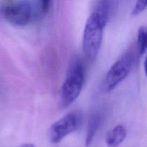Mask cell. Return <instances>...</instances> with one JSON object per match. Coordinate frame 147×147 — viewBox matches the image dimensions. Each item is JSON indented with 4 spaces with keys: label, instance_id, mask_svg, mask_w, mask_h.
<instances>
[{
    "label": "cell",
    "instance_id": "cell-1",
    "mask_svg": "<svg viewBox=\"0 0 147 147\" xmlns=\"http://www.w3.org/2000/svg\"><path fill=\"white\" fill-rule=\"evenodd\" d=\"M50 7L49 1H11L0 7L3 19L18 27H24L43 18Z\"/></svg>",
    "mask_w": 147,
    "mask_h": 147
},
{
    "label": "cell",
    "instance_id": "cell-2",
    "mask_svg": "<svg viewBox=\"0 0 147 147\" xmlns=\"http://www.w3.org/2000/svg\"><path fill=\"white\" fill-rule=\"evenodd\" d=\"M85 80V67L80 58L73 60L60 90L63 107H67L79 97Z\"/></svg>",
    "mask_w": 147,
    "mask_h": 147
},
{
    "label": "cell",
    "instance_id": "cell-3",
    "mask_svg": "<svg viewBox=\"0 0 147 147\" xmlns=\"http://www.w3.org/2000/svg\"><path fill=\"white\" fill-rule=\"evenodd\" d=\"M96 13L93 12L86 21L83 34V51L90 60L97 57L101 46L104 28L106 25Z\"/></svg>",
    "mask_w": 147,
    "mask_h": 147
},
{
    "label": "cell",
    "instance_id": "cell-4",
    "mask_svg": "<svg viewBox=\"0 0 147 147\" xmlns=\"http://www.w3.org/2000/svg\"><path fill=\"white\" fill-rule=\"evenodd\" d=\"M134 62L132 53H126L111 65L103 80V89L106 92L114 90L130 73Z\"/></svg>",
    "mask_w": 147,
    "mask_h": 147
},
{
    "label": "cell",
    "instance_id": "cell-5",
    "mask_svg": "<svg viewBox=\"0 0 147 147\" xmlns=\"http://www.w3.org/2000/svg\"><path fill=\"white\" fill-rule=\"evenodd\" d=\"M80 116L76 112H70L51 125L49 138L52 143L58 144L78 128Z\"/></svg>",
    "mask_w": 147,
    "mask_h": 147
},
{
    "label": "cell",
    "instance_id": "cell-6",
    "mask_svg": "<svg viewBox=\"0 0 147 147\" xmlns=\"http://www.w3.org/2000/svg\"><path fill=\"white\" fill-rule=\"evenodd\" d=\"M127 136V130L123 124H119L112 128L106 134L105 141L109 147L120 146Z\"/></svg>",
    "mask_w": 147,
    "mask_h": 147
},
{
    "label": "cell",
    "instance_id": "cell-7",
    "mask_svg": "<svg viewBox=\"0 0 147 147\" xmlns=\"http://www.w3.org/2000/svg\"><path fill=\"white\" fill-rule=\"evenodd\" d=\"M101 120V115L98 112H94L90 116L88 121V123L87 131H86V146H90L91 144L93 143L95 136H96V134H97L98 131L100 126Z\"/></svg>",
    "mask_w": 147,
    "mask_h": 147
},
{
    "label": "cell",
    "instance_id": "cell-8",
    "mask_svg": "<svg viewBox=\"0 0 147 147\" xmlns=\"http://www.w3.org/2000/svg\"><path fill=\"white\" fill-rule=\"evenodd\" d=\"M114 4V1H100L96 4L93 12L96 13L104 22L107 24L113 10Z\"/></svg>",
    "mask_w": 147,
    "mask_h": 147
},
{
    "label": "cell",
    "instance_id": "cell-9",
    "mask_svg": "<svg viewBox=\"0 0 147 147\" xmlns=\"http://www.w3.org/2000/svg\"><path fill=\"white\" fill-rule=\"evenodd\" d=\"M146 41H147V33L146 30L144 27H141L138 30L137 35V46L139 54H144L146 50Z\"/></svg>",
    "mask_w": 147,
    "mask_h": 147
},
{
    "label": "cell",
    "instance_id": "cell-10",
    "mask_svg": "<svg viewBox=\"0 0 147 147\" xmlns=\"http://www.w3.org/2000/svg\"><path fill=\"white\" fill-rule=\"evenodd\" d=\"M146 8V2L144 1H138L131 11V15L136 16L143 12Z\"/></svg>",
    "mask_w": 147,
    "mask_h": 147
},
{
    "label": "cell",
    "instance_id": "cell-11",
    "mask_svg": "<svg viewBox=\"0 0 147 147\" xmlns=\"http://www.w3.org/2000/svg\"><path fill=\"white\" fill-rule=\"evenodd\" d=\"M19 147H35L34 146V144H32V143H24L23 144L20 145Z\"/></svg>",
    "mask_w": 147,
    "mask_h": 147
}]
</instances>
